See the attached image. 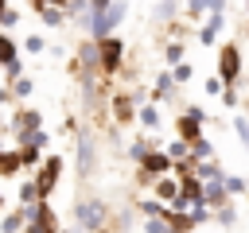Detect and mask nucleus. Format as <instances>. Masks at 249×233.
I'll list each match as a JSON object with an SVG mask.
<instances>
[{
    "label": "nucleus",
    "mask_w": 249,
    "mask_h": 233,
    "mask_svg": "<svg viewBox=\"0 0 249 233\" xmlns=\"http://www.w3.org/2000/svg\"><path fill=\"white\" fill-rule=\"evenodd\" d=\"M124 12H128L124 4H93V8H89V31L105 43V39H109V27H113L117 19H124Z\"/></svg>",
    "instance_id": "nucleus-1"
},
{
    "label": "nucleus",
    "mask_w": 249,
    "mask_h": 233,
    "mask_svg": "<svg viewBox=\"0 0 249 233\" xmlns=\"http://www.w3.org/2000/svg\"><path fill=\"white\" fill-rule=\"evenodd\" d=\"M121 50H124V47H121V39H105V43L97 47L101 66H105V70H117V66H121Z\"/></svg>",
    "instance_id": "nucleus-2"
},
{
    "label": "nucleus",
    "mask_w": 249,
    "mask_h": 233,
    "mask_svg": "<svg viewBox=\"0 0 249 233\" xmlns=\"http://www.w3.org/2000/svg\"><path fill=\"white\" fill-rule=\"evenodd\" d=\"M78 221H82L86 229L101 225V221H105V206H101V202H82V206H78Z\"/></svg>",
    "instance_id": "nucleus-3"
},
{
    "label": "nucleus",
    "mask_w": 249,
    "mask_h": 233,
    "mask_svg": "<svg viewBox=\"0 0 249 233\" xmlns=\"http://www.w3.org/2000/svg\"><path fill=\"white\" fill-rule=\"evenodd\" d=\"M198 120H202V109H187V116L179 120V136L198 144Z\"/></svg>",
    "instance_id": "nucleus-4"
},
{
    "label": "nucleus",
    "mask_w": 249,
    "mask_h": 233,
    "mask_svg": "<svg viewBox=\"0 0 249 233\" xmlns=\"http://www.w3.org/2000/svg\"><path fill=\"white\" fill-rule=\"evenodd\" d=\"M237 70H241V62H237V47H226V50H222V82H233Z\"/></svg>",
    "instance_id": "nucleus-5"
},
{
    "label": "nucleus",
    "mask_w": 249,
    "mask_h": 233,
    "mask_svg": "<svg viewBox=\"0 0 249 233\" xmlns=\"http://www.w3.org/2000/svg\"><path fill=\"white\" fill-rule=\"evenodd\" d=\"M58 171H62V159H51V163L43 167V175H39V183H35V190H39V194H47V190L54 186V179H58Z\"/></svg>",
    "instance_id": "nucleus-6"
},
{
    "label": "nucleus",
    "mask_w": 249,
    "mask_h": 233,
    "mask_svg": "<svg viewBox=\"0 0 249 233\" xmlns=\"http://www.w3.org/2000/svg\"><path fill=\"white\" fill-rule=\"evenodd\" d=\"M144 167H148V171H167V167H171V155H148Z\"/></svg>",
    "instance_id": "nucleus-7"
},
{
    "label": "nucleus",
    "mask_w": 249,
    "mask_h": 233,
    "mask_svg": "<svg viewBox=\"0 0 249 233\" xmlns=\"http://www.w3.org/2000/svg\"><path fill=\"white\" fill-rule=\"evenodd\" d=\"M140 124H144V128H160V113H156V109H144V113H140Z\"/></svg>",
    "instance_id": "nucleus-8"
},
{
    "label": "nucleus",
    "mask_w": 249,
    "mask_h": 233,
    "mask_svg": "<svg viewBox=\"0 0 249 233\" xmlns=\"http://www.w3.org/2000/svg\"><path fill=\"white\" fill-rule=\"evenodd\" d=\"M160 194H163V198H175V194H183V186H175L171 179H163V183H160Z\"/></svg>",
    "instance_id": "nucleus-9"
},
{
    "label": "nucleus",
    "mask_w": 249,
    "mask_h": 233,
    "mask_svg": "<svg viewBox=\"0 0 249 233\" xmlns=\"http://www.w3.org/2000/svg\"><path fill=\"white\" fill-rule=\"evenodd\" d=\"M113 109H117V116H121V120H128V116H132V109H128V101H124V97H117V101H113Z\"/></svg>",
    "instance_id": "nucleus-10"
},
{
    "label": "nucleus",
    "mask_w": 249,
    "mask_h": 233,
    "mask_svg": "<svg viewBox=\"0 0 249 233\" xmlns=\"http://www.w3.org/2000/svg\"><path fill=\"white\" fill-rule=\"evenodd\" d=\"M226 198V186H206V202H222Z\"/></svg>",
    "instance_id": "nucleus-11"
},
{
    "label": "nucleus",
    "mask_w": 249,
    "mask_h": 233,
    "mask_svg": "<svg viewBox=\"0 0 249 233\" xmlns=\"http://www.w3.org/2000/svg\"><path fill=\"white\" fill-rule=\"evenodd\" d=\"M163 93H171V78H167V74L156 82V97H163Z\"/></svg>",
    "instance_id": "nucleus-12"
},
{
    "label": "nucleus",
    "mask_w": 249,
    "mask_h": 233,
    "mask_svg": "<svg viewBox=\"0 0 249 233\" xmlns=\"http://www.w3.org/2000/svg\"><path fill=\"white\" fill-rule=\"evenodd\" d=\"M19 163H23V159H19V155H4V175H12V171H16V167H19Z\"/></svg>",
    "instance_id": "nucleus-13"
},
{
    "label": "nucleus",
    "mask_w": 249,
    "mask_h": 233,
    "mask_svg": "<svg viewBox=\"0 0 249 233\" xmlns=\"http://www.w3.org/2000/svg\"><path fill=\"white\" fill-rule=\"evenodd\" d=\"M191 155H198V159H206V155H210V144H206V140H198V144H195V151H191Z\"/></svg>",
    "instance_id": "nucleus-14"
},
{
    "label": "nucleus",
    "mask_w": 249,
    "mask_h": 233,
    "mask_svg": "<svg viewBox=\"0 0 249 233\" xmlns=\"http://www.w3.org/2000/svg\"><path fill=\"white\" fill-rule=\"evenodd\" d=\"M222 85H226L222 78H210V82H206V93H222Z\"/></svg>",
    "instance_id": "nucleus-15"
},
{
    "label": "nucleus",
    "mask_w": 249,
    "mask_h": 233,
    "mask_svg": "<svg viewBox=\"0 0 249 233\" xmlns=\"http://www.w3.org/2000/svg\"><path fill=\"white\" fill-rule=\"evenodd\" d=\"M191 78V66H175V82H187Z\"/></svg>",
    "instance_id": "nucleus-16"
},
{
    "label": "nucleus",
    "mask_w": 249,
    "mask_h": 233,
    "mask_svg": "<svg viewBox=\"0 0 249 233\" xmlns=\"http://www.w3.org/2000/svg\"><path fill=\"white\" fill-rule=\"evenodd\" d=\"M4 229H8V233H16V229H19V214H12V217L4 221Z\"/></svg>",
    "instance_id": "nucleus-17"
},
{
    "label": "nucleus",
    "mask_w": 249,
    "mask_h": 233,
    "mask_svg": "<svg viewBox=\"0 0 249 233\" xmlns=\"http://www.w3.org/2000/svg\"><path fill=\"white\" fill-rule=\"evenodd\" d=\"M245 31H249V27H245Z\"/></svg>",
    "instance_id": "nucleus-18"
}]
</instances>
